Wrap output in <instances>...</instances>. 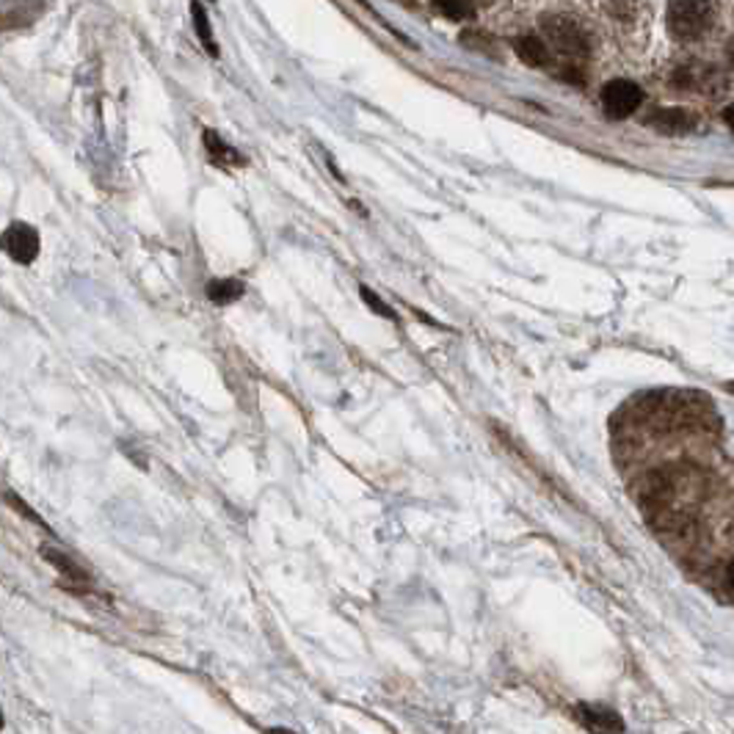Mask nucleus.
I'll return each instance as SVG.
<instances>
[{"instance_id": "1", "label": "nucleus", "mask_w": 734, "mask_h": 734, "mask_svg": "<svg viewBox=\"0 0 734 734\" xmlns=\"http://www.w3.org/2000/svg\"><path fill=\"white\" fill-rule=\"evenodd\" d=\"M716 23V9L710 0H671L669 3V30L676 39H699Z\"/></svg>"}, {"instance_id": "2", "label": "nucleus", "mask_w": 734, "mask_h": 734, "mask_svg": "<svg viewBox=\"0 0 734 734\" xmlns=\"http://www.w3.org/2000/svg\"><path fill=\"white\" fill-rule=\"evenodd\" d=\"M542 30L547 36V42L563 55H585L588 53V36L585 30L574 23L572 17H563V14H556V17H544L542 20Z\"/></svg>"}, {"instance_id": "3", "label": "nucleus", "mask_w": 734, "mask_h": 734, "mask_svg": "<svg viewBox=\"0 0 734 734\" xmlns=\"http://www.w3.org/2000/svg\"><path fill=\"white\" fill-rule=\"evenodd\" d=\"M42 556L48 558L50 567L61 574V588H66V592L75 594V597H80V599L95 597L97 585L91 583L89 572H86L80 563H75L70 556H64L61 549H53V547H45Z\"/></svg>"}, {"instance_id": "4", "label": "nucleus", "mask_w": 734, "mask_h": 734, "mask_svg": "<svg viewBox=\"0 0 734 734\" xmlns=\"http://www.w3.org/2000/svg\"><path fill=\"white\" fill-rule=\"evenodd\" d=\"M644 102V91L633 80H610L602 89V111L610 120H627Z\"/></svg>"}, {"instance_id": "5", "label": "nucleus", "mask_w": 734, "mask_h": 734, "mask_svg": "<svg viewBox=\"0 0 734 734\" xmlns=\"http://www.w3.org/2000/svg\"><path fill=\"white\" fill-rule=\"evenodd\" d=\"M3 246H7L9 257H12L14 263H34L36 254H39V233H36L30 224H12L7 229V238H3Z\"/></svg>"}, {"instance_id": "6", "label": "nucleus", "mask_w": 734, "mask_h": 734, "mask_svg": "<svg viewBox=\"0 0 734 734\" xmlns=\"http://www.w3.org/2000/svg\"><path fill=\"white\" fill-rule=\"evenodd\" d=\"M649 125L655 130L665 133V136H682L693 127V114L691 111H682V108H665V111H657L649 120Z\"/></svg>"}, {"instance_id": "7", "label": "nucleus", "mask_w": 734, "mask_h": 734, "mask_svg": "<svg viewBox=\"0 0 734 734\" xmlns=\"http://www.w3.org/2000/svg\"><path fill=\"white\" fill-rule=\"evenodd\" d=\"M513 50H517V55H520L527 66H549V61H552L549 48L542 39H536V36H522V39H517V42H513Z\"/></svg>"}, {"instance_id": "8", "label": "nucleus", "mask_w": 734, "mask_h": 734, "mask_svg": "<svg viewBox=\"0 0 734 734\" xmlns=\"http://www.w3.org/2000/svg\"><path fill=\"white\" fill-rule=\"evenodd\" d=\"M204 293H208V299L213 301V304H233V301H238L240 296H244V282L235 279V276H227V279H210Z\"/></svg>"}, {"instance_id": "9", "label": "nucleus", "mask_w": 734, "mask_h": 734, "mask_svg": "<svg viewBox=\"0 0 734 734\" xmlns=\"http://www.w3.org/2000/svg\"><path fill=\"white\" fill-rule=\"evenodd\" d=\"M204 147H208L210 158H213L219 166H227V163H233V166H240V163H244V158H240L238 152L233 150V147H227V144L215 136V133H210V130L204 133Z\"/></svg>"}, {"instance_id": "10", "label": "nucleus", "mask_w": 734, "mask_h": 734, "mask_svg": "<svg viewBox=\"0 0 734 734\" xmlns=\"http://www.w3.org/2000/svg\"><path fill=\"white\" fill-rule=\"evenodd\" d=\"M580 718H583L585 726H592V729H610V732H613V729H621L619 716L597 710V707H580Z\"/></svg>"}, {"instance_id": "11", "label": "nucleus", "mask_w": 734, "mask_h": 734, "mask_svg": "<svg viewBox=\"0 0 734 734\" xmlns=\"http://www.w3.org/2000/svg\"><path fill=\"white\" fill-rule=\"evenodd\" d=\"M459 42L464 45V48L475 50V53H486V55H497L495 50V39H492L489 34H484V30H464V34L459 36Z\"/></svg>"}, {"instance_id": "12", "label": "nucleus", "mask_w": 734, "mask_h": 734, "mask_svg": "<svg viewBox=\"0 0 734 734\" xmlns=\"http://www.w3.org/2000/svg\"><path fill=\"white\" fill-rule=\"evenodd\" d=\"M436 12H443L448 20H470L475 14L470 0H431Z\"/></svg>"}, {"instance_id": "13", "label": "nucleus", "mask_w": 734, "mask_h": 734, "mask_svg": "<svg viewBox=\"0 0 734 734\" xmlns=\"http://www.w3.org/2000/svg\"><path fill=\"white\" fill-rule=\"evenodd\" d=\"M191 12H194V23H197V34H199V39H202L204 48H208V53L219 55V48H215V42H213V34H210L208 14H204V7L199 3V0H194Z\"/></svg>"}, {"instance_id": "14", "label": "nucleus", "mask_w": 734, "mask_h": 734, "mask_svg": "<svg viewBox=\"0 0 734 734\" xmlns=\"http://www.w3.org/2000/svg\"><path fill=\"white\" fill-rule=\"evenodd\" d=\"M362 299H364V304L371 307L373 312H378V315L389 318V321H398V315H395V310H389V307L384 304L382 299H378V296L371 290V287H362Z\"/></svg>"}, {"instance_id": "15", "label": "nucleus", "mask_w": 734, "mask_h": 734, "mask_svg": "<svg viewBox=\"0 0 734 734\" xmlns=\"http://www.w3.org/2000/svg\"><path fill=\"white\" fill-rule=\"evenodd\" d=\"M723 120H726V125L734 130V105H729L726 111H723Z\"/></svg>"}]
</instances>
